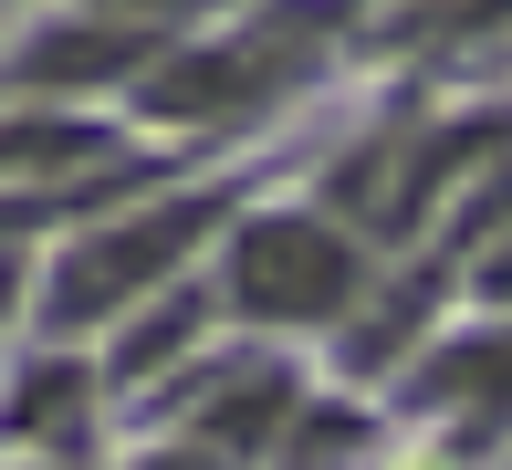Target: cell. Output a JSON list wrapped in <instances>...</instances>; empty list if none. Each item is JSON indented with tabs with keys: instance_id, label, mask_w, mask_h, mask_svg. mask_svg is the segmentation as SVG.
Wrapping results in <instances>:
<instances>
[{
	"instance_id": "1",
	"label": "cell",
	"mask_w": 512,
	"mask_h": 470,
	"mask_svg": "<svg viewBox=\"0 0 512 470\" xmlns=\"http://www.w3.org/2000/svg\"><path fill=\"white\" fill-rule=\"evenodd\" d=\"M230 293L262 324H314V314H335V303L356 293V262H345V241L324 220H251Z\"/></svg>"
},
{
	"instance_id": "2",
	"label": "cell",
	"mask_w": 512,
	"mask_h": 470,
	"mask_svg": "<svg viewBox=\"0 0 512 470\" xmlns=\"http://www.w3.org/2000/svg\"><path fill=\"white\" fill-rule=\"evenodd\" d=\"M209 230V199H178V209H147V220H126V230H105L95 251H74V272H63V293H53V314L63 324H84V314H115V303L136 293V282H157Z\"/></svg>"
},
{
	"instance_id": "3",
	"label": "cell",
	"mask_w": 512,
	"mask_h": 470,
	"mask_svg": "<svg viewBox=\"0 0 512 470\" xmlns=\"http://www.w3.org/2000/svg\"><path fill=\"white\" fill-rule=\"evenodd\" d=\"M272 84V53H189V63H168V74H157V94L147 105L157 115H220V105H251V94Z\"/></svg>"
},
{
	"instance_id": "4",
	"label": "cell",
	"mask_w": 512,
	"mask_h": 470,
	"mask_svg": "<svg viewBox=\"0 0 512 470\" xmlns=\"http://www.w3.org/2000/svg\"><path fill=\"white\" fill-rule=\"evenodd\" d=\"M136 53H147L136 32H53L32 53V84H95V74H126Z\"/></svg>"
},
{
	"instance_id": "5",
	"label": "cell",
	"mask_w": 512,
	"mask_h": 470,
	"mask_svg": "<svg viewBox=\"0 0 512 470\" xmlns=\"http://www.w3.org/2000/svg\"><path fill=\"white\" fill-rule=\"evenodd\" d=\"M293 397H283V376H262V387H241V397H220V418L209 429L230 439V450H251V439H272V418H283Z\"/></svg>"
},
{
	"instance_id": "6",
	"label": "cell",
	"mask_w": 512,
	"mask_h": 470,
	"mask_svg": "<svg viewBox=\"0 0 512 470\" xmlns=\"http://www.w3.org/2000/svg\"><path fill=\"white\" fill-rule=\"evenodd\" d=\"M429 387H439V397H450V387H512V335H492L481 356H450Z\"/></svg>"
},
{
	"instance_id": "7",
	"label": "cell",
	"mask_w": 512,
	"mask_h": 470,
	"mask_svg": "<svg viewBox=\"0 0 512 470\" xmlns=\"http://www.w3.org/2000/svg\"><path fill=\"white\" fill-rule=\"evenodd\" d=\"M74 397H84V376H74V366L32 376V387H21V408H11V429H53V408H74Z\"/></svg>"
},
{
	"instance_id": "8",
	"label": "cell",
	"mask_w": 512,
	"mask_h": 470,
	"mask_svg": "<svg viewBox=\"0 0 512 470\" xmlns=\"http://www.w3.org/2000/svg\"><path fill=\"white\" fill-rule=\"evenodd\" d=\"M95 136L84 126H21V136H0V168H32V157H84Z\"/></svg>"
},
{
	"instance_id": "9",
	"label": "cell",
	"mask_w": 512,
	"mask_h": 470,
	"mask_svg": "<svg viewBox=\"0 0 512 470\" xmlns=\"http://www.w3.org/2000/svg\"><path fill=\"white\" fill-rule=\"evenodd\" d=\"M178 335H189V303H168L157 324H136V345H126V376H147L157 356H178Z\"/></svg>"
},
{
	"instance_id": "10",
	"label": "cell",
	"mask_w": 512,
	"mask_h": 470,
	"mask_svg": "<svg viewBox=\"0 0 512 470\" xmlns=\"http://www.w3.org/2000/svg\"><path fill=\"white\" fill-rule=\"evenodd\" d=\"M481 282H492V293H512V251H502V262H492V272H481Z\"/></svg>"
},
{
	"instance_id": "11",
	"label": "cell",
	"mask_w": 512,
	"mask_h": 470,
	"mask_svg": "<svg viewBox=\"0 0 512 470\" xmlns=\"http://www.w3.org/2000/svg\"><path fill=\"white\" fill-rule=\"evenodd\" d=\"M0 314H11V262H0Z\"/></svg>"
}]
</instances>
